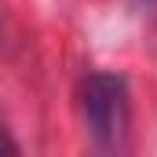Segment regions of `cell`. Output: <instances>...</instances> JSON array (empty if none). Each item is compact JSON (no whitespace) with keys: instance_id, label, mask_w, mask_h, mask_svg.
<instances>
[{"instance_id":"1","label":"cell","mask_w":157,"mask_h":157,"mask_svg":"<svg viewBox=\"0 0 157 157\" xmlns=\"http://www.w3.org/2000/svg\"><path fill=\"white\" fill-rule=\"evenodd\" d=\"M80 121L95 150L117 154L128 146L132 132V91L128 80L113 70H88L80 77Z\"/></svg>"},{"instance_id":"2","label":"cell","mask_w":157,"mask_h":157,"mask_svg":"<svg viewBox=\"0 0 157 157\" xmlns=\"http://www.w3.org/2000/svg\"><path fill=\"white\" fill-rule=\"evenodd\" d=\"M18 150H22V146L11 139V132H7V128H4V121H0V154H18Z\"/></svg>"}]
</instances>
